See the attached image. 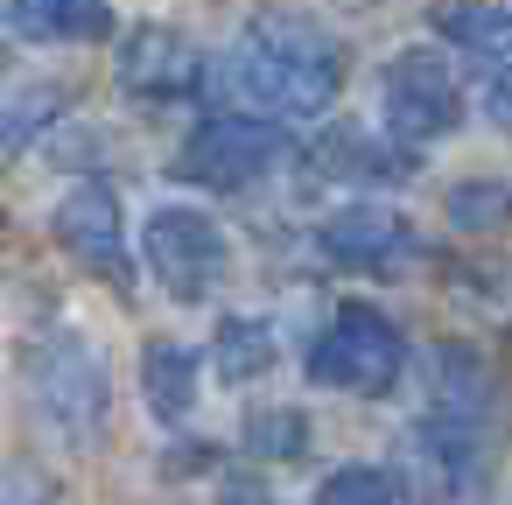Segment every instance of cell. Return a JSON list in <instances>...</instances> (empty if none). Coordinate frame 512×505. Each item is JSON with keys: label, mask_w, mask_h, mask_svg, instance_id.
I'll return each instance as SVG.
<instances>
[{"label": "cell", "mask_w": 512, "mask_h": 505, "mask_svg": "<svg viewBox=\"0 0 512 505\" xmlns=\"http://www.w3.org/2000/svg\"><path fill=\"white\" fill-rule=\"evenodd\" d=\"M141 393H148V414L162 428L190 421V407H197V351L176 344V337H155L141 351Z\"/></svg>", "instance_id": "cell-12"}, {"label": "cell", "mask_w": 512, "mask_h": 505, "mask_svg": "<svg viewBox=\"0 0 512 505\" xmlns=\"http://www.w3.org/2000/svg\"><path fill=\"white\" fill-rule=\"evenodd\" d=\"M218 78L260 120H316L344 92V50L309 15H260Z\"/></svg>", "instance_id": "cell-1"}, {"label": "cell", "mask_w": 512, "mask_h": 505, "mask_svg": "<svg viewBox=\"0 0 512 505\" xmlns=\"http://www.w3.org/2000/svg\"><path fill=\"white\" fill-rule=\"evenodd\" d=\"M218 505H274V498H267V491H260V484H246V477H232V484H225V498H218Z\"/></svg>", "instance_id": "cell-21"}, {"label": "cell", "mask_w": 512, "mask_h": 505, "mask_svg": "<svg viewBox=\"0 0 512 505\" xmlns=\"http://www.w3.org/2000/svg\"><path fill=\"white\" fill-rule=\"evenodd\" d=\"M484 106H491V120H512V64H498V78H491Z\"/></svg>", "instance_id": "cell-20"}, {"label": "cell", "mask_w": 512, "mask_h": 505, "mask_svg": "<svg viewBox=\"0 0 512 505\" xmlns=\"http://www.w3.org/2000/svg\"><path fill=\"white\" fill-rule=\"evenodd\" d=\"M113 71H120V92H127V99H148V106L197 99V92H204V78H211L204 50H197L183 29H162V22L134 29V36L120 43Z\"/></svg>", "instance_id": "cell-9"}, {"label": "cell", "mask_w": 512, "mask_h": 505, "mask_svg": "<svg viewBox=\"0 0 512 505\" xmlns=\"http://www.w3.org/2000/svg\"><path fill=\"white\" fill-rule=\"evenodd\" d=\"M36 414L64 435V442H92L99 428H106V358L92 351V337H78V330H50L43 344H36Z\"/></svg>", "instance_id": "cell-4"}, {"label": "cell", "mask_w": 512, "mask_h": 505, "mask_svg": "<svg viewBox=\"0 0 512 505\" xmlns=\"http://www.w3.org/2000/svg\"><path fill=\"white\" fill-rule=\"evenodd\" d=\"M407 372V337L386 309L372 302H337L316 351H309V379L337 386V393H393V379Z\"/></svg>", "instance_id": "cell-3"}, {"label": "cell", "mask_w": 512, "mask_h": 505, "mask_svg": "<svg viewBox=\"0 0 512 505\" xmlns=\"http://www.w3.org/2000/svg\"><path fill=\"white\" fill-rule=\"evenodd\" d=\"M50 232L85 274H99L120 295H134V253H127V225H120V204H113L106 183H71L57 197V211H50Z\"/></svg>", "instance_id": "cell-7"}, {"label": "cell", "mask_w": 512, "mask_h": 505, "mask_svg": "<svg viewBox=\"0 0 512 505\" xmlns=\"http://www.w3.org/2000/svg\"><path fill=\"white\" fill-rule=\"evenodd\" d=\"M274 358H281V344L260 316H225L218 337H211V365H218L225 386H253L260 372H274Z\"/></svg>", "instance_id": "cell-16"}, {"label": "cell", "mask_w": 512, "mask_h": 505, "mask_svg": "<svg viewBox=\"0 0 512 505\" xmlns=\"http://www.w3.org/2000/svg\"><path fill=\"white\" fill-rule=\"evenodd\" d=\"M428 29L470 57H498L512 64V8H498V0H449V8L428 15Z\"/></svg>", "instance_id": "cell-15"}, {"label": "cell", "mask_w": 512, "mask_h": 505, "mask_svg": "<svg viewBox=\"0 0 512 505\" xmlns=\"http://www.w3.org/2000/svg\"><path fill=\"white\" fill-rule=\"evenodd\" d=\"M316 505H400V484L372 463H344L316 484Z\"/></svg>", "instance_id": "cell-19"}, {"label": "cell", "mask_w": 512, "mask_h": 505, "mask_svg": "<svg viewBox=\"0 0 512 505\" xmlns=\"http://www.w3.org/2000/svg\"><path fill=\"white\" fill-rule=\"evenodd\" d=\"M428 372H435V414L477 428L484 407H491V365H484L470 344H442V351L428 358Z\"/></svg>", "instance_id": "cell-14"}, {"label": "cell", "mask_w": 512, "mask_h": 505, "mask_svg": "<svg viewBox=\"0 0 512 505\" xmlns=\"http://www.w3.org/2000/svg\"><path fill=\"white\" fill-rule=\"evenodd\" d=\"M456 120H463V92H456V78H449V64L435 50H400L379 71V127L400 148L456 134Z\"/></svg>", "instance_id": "cell-6"}, {"label": "cell", "mask_w": 512, "mask_h": 505, "mask_svg": "<svg viewBox=\"0 0 512 505\" xmlns=\"http://www.w3.org/2000/svg\"><path fill=\"white\" fill-rule=\"evenodd\" d=\"M8 29L22 43H106L113 8L106 0H8Z\"/></svg>", "instance_id": "cell-11"}, {"label": "cell", "mask_w": 512, "mask_h": 505, "mask_svg": "<svg viewBox=\"0 0 512 505\" xmlns=\"http://www.w3.org/2000/svg\"><path fill=\"white\" fill-rule=\"evenodd\" d=\"M288 162H295V141L281 134V120H260V113H211L176 148V176L204 190H253Z\"/></svg>", "instance_id": "cell-2"}, {"label": "cell", "mask_w": 512, "mask_h": 505, "mask_svg": "<svg viewBox=\"0 0 512 505\" xmlns=\"http://www.w3.org/2000/svg\"><path fill=\"white\" fill-rule=\"evenodd\" d=\"M477 470V428L470 421H449V414H428L421 428H407L400 442V498L407 505H456L463 484Z\"/></svg>", "instance_id": "cell-8"}, {"label": "cell", "mask_w": 512, "mask_h": 505, "mask_svg": "<svg viewBox=\"0 0 512 505\" xmlns=\"http://www.w3.org/2000/svg\"><path fill=\"white\" fill-rule=\"evenodd\" d=\"M442 211H449L456 232H505L512 225V190L491 183V176H477V183H456L442 197Z\"/></svg>", "instance_id": "cell-18"}, {"label": "cell", "mask_w": 512, "mask_h": 505, "mask_svg": "<svg viewBox=\"0 0 512 505\" xmlns=\"http://www.w3.org/2000/svg\"><path fill=\"white\" fill-rule=\"evenodd\" d=\"M316 169H323V176H344V183H407V176H414V148H379L372 134L337 127V134L316 148Z\"/></svg>", "instance_id": "cell-13"}, {"label": "cell", "mask_w": 512, "mask_h": 505, "mask_svg": "<svg viewBox=\"0 0 512 505\" xmlns=\"http://www.w3.org/2000/svg\"><path fill=\"white\" fill-rule=\"evenodd\" d=\"M246 449L260 463H295L309 449V414L302 407H253L246 414Z\"/></svg>", "instance_id": "cell-17"}, {"label": "cell", "mask_w": 512, "mask_h": 505, "mask_svg": "<svg viewBox=\"0 0 512 505\" xmlns=\"http://www.w3.org/2000/svg\"><path fill=\"white\" fill-rule=\"evenodd\" d=\"M148 267L176 302H211L232 281V239L218 218L190 211V204H155L148 218Z\"/></svg>", "instance_id": "cell-5"}, {"label": "cell", "mask_w": 512, "mask_h": 505, "mask_svg": "<svg viewBox=\"0 0 512 505\" xmlns=\"http://www.w3.org/2000/svg\"><path fill=\"white\" fill-rule=\"evenodd\" d=\"M316 246H323V260H337V267H351V274H393V267L414 260V232H407V218L386 211V204L330 211V218L316 225Z\"/></svg>", "instance_id": "cell-10"}]
</instances>
